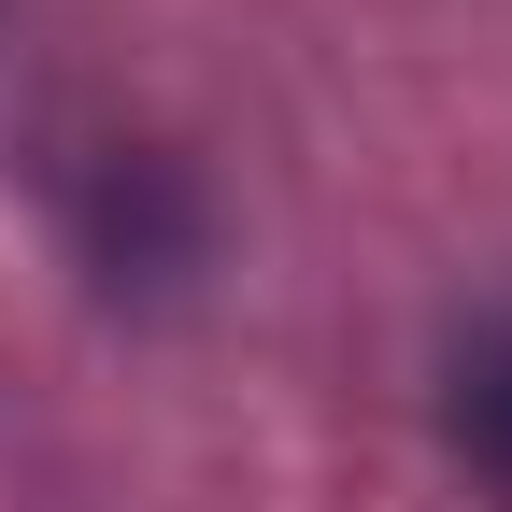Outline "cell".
I'll use <instances>...</instances> for the list:
<instances>
[{
    "mask_svg": "<svg viewBox=\"0 0 512 512\" xmlns=\"http://www.w3.org/2000/svg\"><path fill=\"white\" fill-rule=\"evenodd\" d=\"M456 427H470V456L512 484V313H498V328L456 356Z\"/></svg>",
    "mask_w": 512,
    "mask_h": 512,
    "instance_id": "obj_1",
    "label": "cell"
}]
</instances>
